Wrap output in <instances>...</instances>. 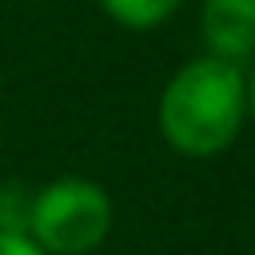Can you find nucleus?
Wrapping results in <instances>:
<instances>
[{
  "label": "nucleus",
  "mask_w": 255,
  "mask_h": 255,
  "mask_svg": "<svg viewBox=\"0 0 255 255\" xmlns=\"http://www.w3.org/2000/svg\"><path fill=\"white\" fill-rule=\"evenodd\" d=\"M155 124L163 143L187 159L223 155L247 128V68L207 52L179 64L159 92Z\"/></svg>",
  "instance_id": "f257e3e1"
},
{
  "label": "nucleus",
  "mask_w": 255,
  "mask_h": 255,
  "mask_svg": "<svg viewBox=\"0 0 255 255\" xmlns=\"http://www.w3.org/2000/svg\"><path fill=\"white\" fill-rule=\"evenodd\" d=\"M112 195L88 175H60L32 191L28 235L48 255H92L112 235Z\"/></svg>",
  "instance_id": "f03ea898"
},
{
  "label": "nucleus",
  "mask_w": 255,
  "mask_h": 255,
  "mask_svg": "<svg viewBox=\"0 0 255 255\" xmlns=\"http://www.w3.org/2000/svg\"><path fill=\"white\" fill-rule=\"evenodd\" d=\"M199 36L207 56L247 68L255 60V0H199Z\"/></svg>",
  "instance_id": "7ed1b4c3"
},
{
  "label": "nucleus",
  "mask_w": 255,
  "mask_h": 255,
  "mask_svg": "<svg viewBox=\"0 0 255 255\" xmlns=\"http://www.w3.org/2000/svg\"><path fill=\"white\" fill-rule=\"evenodd\" d=\"M96 4L112 24L128 32H151L183 8V0H96Z\"/></svg>",
  "instance_id": "20e7f679"
},
{
  "label": "nucleus",
  "mask_w": 255,
  "mask_h": 255,
  "mask_svg": "<svg viewBox=\"0 0 255 255\" xmlns=\"http://www.w3.org/2000/svg\"><path fill=\"white\" fill-rule=\"evenodd\" d=\"M32 191L24 187H0V231H28Z\"/></svg>",
  "instance_id": "39448f33"
},
{
  "label": "nucleus",
  "mask_w": 255,
  "mask_h": 255,
  "mask_svg": "<svg viewBox=\"0 0 255 255\" xmlns=\"http://www.w3.org/2000/svg\"><path fill=\"white\" fill-rule=\"evenodd\" d=\"M0 255H48L28 231H0Z\"/></svg>",
  "instance_id": "423d86ee"
},
{
  "label": "nucleus",
  "mask_w": 255,
  "mask_h": 255,
  "mask_svg": "<svg viewBox=\"0 0 255 255\" xmlns=\"http://www.w3.org/2000/svg\"><path fill=\"white\" fill-rule=\"evenodd\" d=\"M247 124H255V60L247 68Z\"/></svg>",
  "instance_id": "0eeeda50"
}]
</instances>
